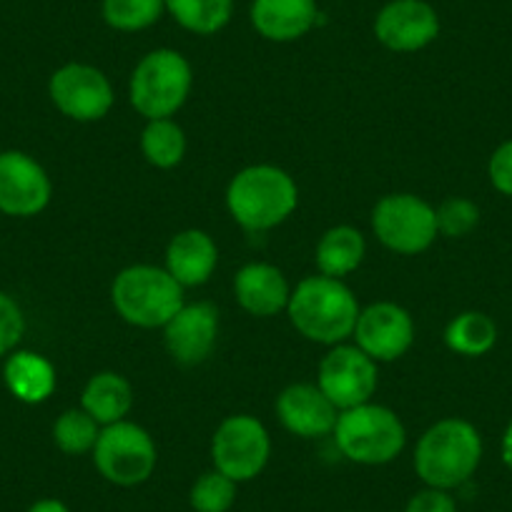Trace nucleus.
<instances>
[{
  "mask_svg": "<svg viewBox=\"0 0 512 512\" xmlns=\"http://www.w3.org/2000/svg\"><path fill=\"white\" fill-rule=\"evenodd\" d=\"M26 512H71V507L63 500H56V497H43V500L33 502Z\"/></svg>",
  "mask_w": 512,
  "mask_h": 512,
  "instance_id": "nucleus-33",
  "label": "nucleus"
},
{
  "mask_svg": "<svg viewBox=\"0 0 512 512\" xmlns=\"http://www.w3.org/2000/svg\"><path fill=\"white\" fill-rule=\"evenodd\" d=\"M236 487L231 477L224 472L211 470L204 472L199 480L191 485L189 492V505L194 512H229L236 502Z\"/></svg>",
  "mask_w": 512,
  "mask_h": 512,
  "instance_id": "nucleus-28",
  "label": "nucleus"
},
{
  "mask_svg": "<svg viewBox=\"0 0 512 512\" xmlns=\"http://www.w3.org/2000/svg\"><path fill=\"white\" fill-rule=\"evenodd\" d=\"M53 106L71 121H101L113 108V88L106 73L88 63H66L48 81Z\"/></svg>",
  "mask_w": 512,
  "mask_h": 512,
  "instance_id": "nucleus-11",
  "label": "nucleus"
},
{
  "mask_svg": "<svg viewBox=\"0 0 512 512\" xmlns=\"http://www.w3.org/2000/svg\"><path fill=\"white\" fill-rule=\"evenodd\" d=\"M437 214V231L450 239H460L467 236L477 224H480V209H477L475 201L462 199V196H452L445 199L435 209Z\"/></svg>",
  "mask_w": 512,
  "mask_h": 512,
  "instance_id": "nucleus-29",
  "label": "nucleus"
},
{
  "mask_svg": "<svg viewBox=\"0 0 512 512\" xmlns=\"http://www.w3.org/2000/svg\"><path fill=\"white\" fill-rule=\"evenodd\" d=\"M337 450L357 465H387L405 450L407 430L397 412L390 407L364 402V405L342 410L334 425Z\"/></svg>",
  "mask_w": 512,
  "mask_h": 512,
  "instance_id": "nucleus-5",
  "label": "nucleus"
},
{
  "mask_svg": "<svg viewBox=\"0 0 512 512\" xmlns=\"http://www.w3.org/2000/svg\"><path fill=\"white\" fill-rule=\"evenodd\" d=\"M234 297L244 312L254 317H274L284 312L292 297L287 277L272 264H246L234 277Z\"/></svg>",
  "mask_w": 512,
  "mask_h": 512,
  "instance_id": "nucleus-18",
  "label": "nucleus"
},
{
  "mask_svg": "<svg viewBox=\"0 0 512 512\" xmlns=\"http://www.w3.org/2000/svg\"><path fill=\"white\" fill-rule=\"evenodd\" d=\"M26 332L23 309L11 294L0 292V357H8Z\"/></svg>",
  "mask_w": 512,
  "mask_h": 512,
  "instance_id": "nucleus-30",
  "label": "nucleus"
},
{
  "mask_svg": "<svg viewBox=\"0 0 512 512\" xmlns=\"http://www.w3.org/2000/svg\"><path fill=\"white\" fill-rule=\"evenodd\" d=\"M81 407L101 427L116 425L126 420L134 407V390L128 379L118 372H98L83 387Z\"/></svg>",
  "mask_w": 512,
  "mask_h": 512,
  "instance_id": "nucleus-21",
  "label": "nucleus"
},
{
  "mask_svg": "<svg viewBox=\"0 0 512 512\" xmlns=\"http://www.w3.org/2000/svg\"><path fill=\"white\" fill-rule=\"evenodd\" d=\"M482 437L475 425L460 417L435 422L415 447V472L427 487L455 490L477 472Z\"/></svg>",
  "mask_w": 512,
  "mask_h": 512,
  "instance_id": "nucleus-2",
  "label": "nucleus"
},
{
  "mask_svg": "<svg viewBox=\"0 0 512 512\" xmlns=\"http://www.w3.org/2000/svg\"><path fill=\"white\" fill-rule=\"evenodd\" d=\"M487 176L495 191H500L502 196H512V139L497 146L495 154L490 156Z\"/></svg>",
  "mask_w": 512,
  "mask_h": 512,
  "instance_id": "nucleus-31",
  "label": "nucleus"
},
{
  "mask_svg": "<svg viewBox=\"0 0 512 512\" xmlns=\"http://www.w3.org/2000/svg\"><path fill=\"white\" fill-rule=\"evenodd\" d=\"M166 11L184 31L196 36H214L229 26L234 0H164Z\"/></svg>",
  "mask_w": 512,
  "mask_h": 512,
  "instance_id": "nucleus-23",
  "label": "nucleus"
},
{
  "mask_svg": "<svg viewBox=\"0 0 512 512\" xmlns=\"http://www.w3.org/2000/svg\"><path fill=\"white\" fill-rule=\"evenodd\" d=\"M3 382L18 402L41 405L56 392V367L43 354L21 349L8 354Z\"/></svg>",
  "mask_w": 512,
  "mask_h": 512,
  "instance_id": "nucleus-20",
  "label": "nucleus"
},
{
  "mask_svg": "<svg viewBox=\"0 0 512 512\" xmlns=\"http://www.w3.org/2000/svg\"><path fill=\"white\" fill-rule=\"evenodd\" d=\"M317 0H251L254 31L274 43H292L317 26Z\"/></svg>",
  "mask_w": 512,
  "mask_h": 512,
  "instance_id": "nucleus-17",
  "label": "nucleus"
},
{
  "mask_svg": "<svg viewBox=\"0 0 512 512\" xmlns=\"http://www.w3.org/2000/svg\"><path fill=\"white\" fill-rule=\"evenodd\" d=\"M191 83V63L174 48H156L136 63L128 81V101L146 121L171 118L189 98Z\"/></svg>",
  "mask_w": 512,
  "mask_h": 512,
  "instance_id": "nucleus-6",
  "label": "nucleus"
},
{
  "mask_svg": "<svg viewBox=\"0 0 512 512\" xmlns=\"http://www.w3.org/2000/svg\"><path fill=\"white\" fill-rule=\"evenodd\" d=\"M53 184L46 169L23 151H0V214L38 216L51 204Z\"/></svg>",
  "mask_w": 512,
  "mask_h": 512,
  "instance_id": "nucleus-12",
  "label": "nucleus"
},
{
  "mask_svg": "<svg viewBox=\"0 0 512 512\" xmlns=\"http://www.w3.org/2000/svg\"><path fill=\"white\" fill-rule=\"evenodd\" d=\"M405 512H457V502L447 490L425 487L410 497Z\"/></svg>",
  "mask_w": 512,
  "mask_h": 512,
  "instance_id": "nucleus-32",
  "label": "nucleus"
},
{
  "mask_svg": "<svg viewBox=\"0 0 512 512\" xmlns=\"http://www.w3.org/2000/svg\"><path fill=\"white\" fill-rule=\"evenodd\" d=\"M164 11V0H103L101 3L106 26L121 33H136L156 26Z\"/></svg>",
  "mask_w": 512,
  "mask_h": 512,
  "instance_id": "nucleus-26",
  "label": "nucleus"
},
{
  "mask_svg": "<svg viewBox=\"0 0 512 512\" xmlns=\"http://www.w3.org/2000/svg\"><path fill=\"white\" fill-rule=\"evenodd\" d=\"M219 339V309L209 302L184 304L164 327V344L174 362L194 367L211 357Z\"/></svg>",
  "mask_w": 512,
  "mask_h": 512,
  "instance_id": "nucleus-15",
  "label": "nucleus"
},
{
  "mask_svg": "<svg viewBox=\"0 0 512 512\" xmlns=\"http://www.w3.org/2000/svg\"><path fill=\"white\" fill-rule=\"evenodd\" d=\"M287 314L304 339L334 347L354 334L359 304L342 279L319 274L302 279L297 289H292Z\"/></svg>",
  "mask_w": 512,
  "mask_h": 512,
  "instance_id": "nucleus-1",
  "label": "nucleus"
},
{
  "mask_svg": "<svg viewBox=\"0 0 512 512\" xmlns=\"http://www.w3.org/2000/svg\"><path fill=\"white\" fill-rule=\"evenodd\" d=\"M219 264L216 241L201 229H184L166 246V272L181 287H201L211 279Z\"/></svg>",
  "mask_w": 512,
  "mask_h": 512,
  "instance_id": "nucleus-19",
  "label": "nucleus"
},
{
  "mask_svg": "<svg viewBox=\"0 0 512 512\" xmlns=\"http://www.w3.org/2000/svg\"><path fill=\"white\" fill-rule=\"evenodd\" d=\"M497 342V327L487 314L462 312L447 324L445 344L460 357H482Z\"/></svg>",
  "mask_w": 512,
  "mask_h": 512,
  "instance_id": "nucleus-24",
  "label": "nucleus"
},
{
  "mask_svg": "<svg viewBox=\"0 0 512 512\" xmlns=\"http://www.w3.org/2000/svg\"><path fill=\"white\" fill-rule=\"evenodd\" d=\"M299 204V189L292 176L272 164L241 169L226 189L231 219L249 231H269L284 224Z\"/></svg>",
  "mask_w": 512,
  "mask_h": 512,
  "instance_id": "nucleus-3",
  "label": "nucleus"
},
{
  "mask_svg": "<svg viewBox=\"0 0 512 512\" xmlns=\"http://www.w3.org/2000/svg\"><path fill=\"white\" fill-rule=\"evenodd\" d=\"M141 154L156 169H174L186 156L184 128L174 118L149 121L141 134Z\"/></svg>",
  "mask_w": 512,
  "mask_h": 512,
  "instance_id": "nucleus-25",
  "label": "nucleus"
},
{
  "mask_svg": "<svg viewBox=\"0 0 512 512\" xmlns=\"http://www.w3.org/2000/svg\"><path fill=\"white\" fill-rule=\"evenodd\" d=\"M374 36L387 51H422L440 36V16L427 0H390L374 18Z\"/></svg>",
  "mask_w": 512,
  "mask_h": 512,
  "instance_id": "nucleus-14",
  "label": "nucleus"
},
{
  "mask_svg": "<svg viewBox=\"0 0 512 512\" xmlns=\"http://www.w3.org/2000/svg\"><path fill=\"white\" fill-rule=\"evenodd\" d=\"M377 382V362L367 357L357 344H334L324 354L317 372V387L339 412L372 402Z\"/></svg>",
  "mask_w": 512,
  "mask_h": 512,
  "instance_id": "nucleus-10",
  "label": "nucleus"
},
{
  "mask_svg": "<svg viewBox=\"0 0 512 512\" xmlns=\"http://www.w3.org/2000/svg\"><path fill=\"white\" fill-rule=\"evenodd\" d=\"M111 302L123 322L141 329H164L184 307V287L166 269L134 264L116 274Z\"/></svg>",
  "mask_w": 512,
  "mask_h": 512,
  "instance_id": "nucleus-4",
  "label": "nucleus"
},
{
  "mask_svg": "<svg viewBox=\"0 0 512 512\" xmlns=\"http://www.w3.org/2000/svg\"><path fill=\"white\" fill-rule=\"evenodd\" d=\"M364 251H367V244H364L362 231L347 224L332 226L329 231H324L317 244L319 274L334 279L347 277L362 264Z\"/></svg>",
  "mask_w": 512,
  "mask_h": 512,
  "instance_id": "nucleus-22",
  "label": "nucleus"
},
{
  "mask_svg": "<svg viewBox=\"0 0 512 512\" xmlns=\"http://www.w3.org/2000/svg\"><path fill=\"white\" fill-rule=\"evenodd\" d=\"M272 455V440L262 422L251 415H231L216 427L211 437L214 470L224 472L234 482L259 477Z\"/></svg>",
  "mask_w": 512,
  "mask_h": 512,
  "instance_id": "nucleus-9",
  "label": "nucleus"
},
{
  "mask_svg": "<svg viewBox=\"0 0 512 512\" xmlns=\"http://www.w3.org/2000/svg\"><path fill=\"white\" fill-rule=\"evenodd\" d=\"M277 417L292 435L314 440V437L332 435L337 425L339 410L317 384H289L277 397Z\"/></svg>",
  "mask_w": 512,
  "mask_h": 512,
  "instance_id": "nucleus-16",
  "label": "nucleus"
},
{
  "mask_svg": "<svg viewBox=\"0 0 512 512\" xmlns=\"http://www.w3.org/2000/svg\"><path fill=\"white\" fill-rule=\"evenodd\" d=\"M352 337L374 362H395L405 357L415 342V322L400 304L374 302L367 309H359Z\"/></svg>",
  "mask_w": 512,
  "mask_h": 512,
  "instance_id": "nucleus-13",
  "label": "nucleus"
},
{
  "mask_svg": "<svg viewBox=\"0 0 512 512\" xmlns=\"http://www.w3.org/2000/svg\"><path fill=\"white\" fill-rule=\"evenodd\" d=\"M156 462L159 450L144 427L126 420L101 427L93 447V465L106 482L116 487L144 485L154 475Z\"/></svg>",
  "mask_w": 512,
  "mask_h": 512,
  "instance_id": "nucleus-7",
  "label": "nucleus"
},
{
  "mask_svg": "<svg viewBox=\"0 0 512 512\" xmlns=\"http://www.w3.org/2000/svg\"><path fill=\"white\" fill-rule=\"evenodd\" d=\"M101 425L86 410H66L53 425V442L66 455H86L96 447Z\"/></svg>",
  "mask_w": 512,
  "mask_h": 512,
  "instance_id": "nucleus-27",
  "label": "nucleus"
},
{
  "mask_svg": "<svg viewBox=\"0 0 512 512\" xmlns=\"http://www.w3.org/2000/svg\"><path fill=\"white\" fill-rule=\"evenodd\" d=\"M500 452H502V462H505V465L512 470V422H510V425H507L505 435H502Z\"/></svg>",
  "mask_w": 512,
  "mask_h": 512,
  "instance_id": "nucleus-34",
  "label": "nucleus"
},
{
  "mask_svg": "<svg viewBox=\"0 0 512 512\" xmlns=\"http://www.w3.org/2000/svg\"><path fill=\"white\" fill-rule=\"evenodd\" d=\"M377 239L395 254H422L437 239L435 206L415 194H390L377 201L372 211Z\"/></svg>",
  "mask_w": 512,
  "mask_h": 512,
  "instance_id": "nucleus-8",
  "label": "nucleus"
}]
</instances>
